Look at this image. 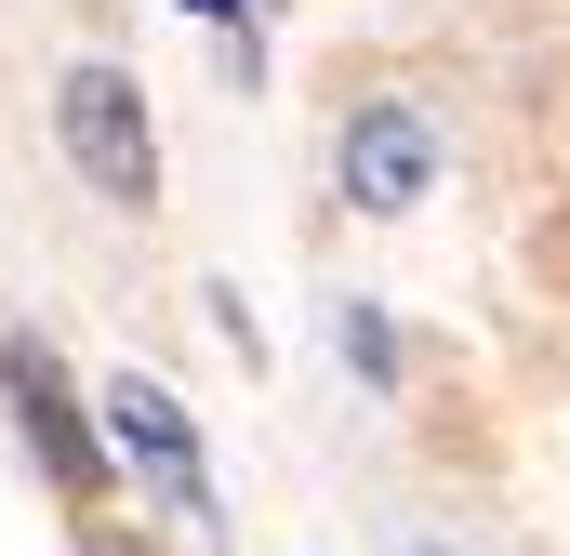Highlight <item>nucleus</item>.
<instances>
[{
	"label": "nucleus",
	"instance_id": "6",
	"mask_svg": "<svg viewBox=\"0 0 570 556\" xmlns=\"http://www.w3.org/2000/svg\"><path fill=\"white\" fill-rule=\"evenodd\" d=\"M186 13H199V27H239V0H186Z\"/></svg>",
	"mask_w": 570,
	"mask_h": 556
},
{
	"label": "nucleus",
	"instance_id": "3",
	"mask_svg": "<svg viewBox=\"0 0 570 556\" xmlns=\"http://www.w3.org/2000/svg\"><path fill=\"white\" fill-rule=\"evenodd\" d=\"M332 172H345V199H358V212H385V226H399V212L438 186L425 107H399V93H385V107H358V120H345V146H332Z\"/></svg>",
	"mask_w": 570,
	"mask_h": 556
},
{
	"label": "nucleus",
	"instance_id": "2",
	"mask_svg": "<svg viewBox=\"0 0 570 556\" xmlns=\"http://www.w3.org/2000/svg\"><path fill=\"white\" fill-rule=\"evenodd\" d=\"M0 385H13V424H27L40 477H53L67 504H94V490H107V450H94V424H80V398H67V371H53V345H40V331H13V345H0Z\"/></svg>",
	"mask_w": 570,
	"mask_h": 556
},
{
	"label": "nucleus",
	"instance_id": "1",
	"mask_svg": "<svg viewBox=\"0 0 570 556\" xmlns=\"http://www.w3.org/2000/svg\"><path fill=\"white\" fill-rule=\"evenodd\" d=\"M53 146L80 159V186L94 199H120V212H146L159 199V133H146V93H134V67H67L53 80Z\"/></svg>",
	"mask_w": 570,
	"mask_h": 556
},
{
	"label": "nucleus",
	"instance_id": "7",
	"mask_svg": "<svg viewBox=\"0 0 570 556\" xmlns=\"http://www.w3.org/2000/svg\"><path fill=\"white\" fill-rule=\"evenodd\" d=\"M412 556H451V544H412Z\"/></svg>",
	"mask_w": 570,
	"mask_h": 556
},
{
	"label": "nucleus",
	"instance_id": "4",
	"mask_svg": "<svg viewBox=\"0 0 570 556\" xmlns=\"http://www.w3.org/2000/svg\"><path fill=\"white\" fill-rule=\"evenodd\" d=\"M107 424H120V450H134V464L186 504V517H213V490H199V424H186V398H173V385L120 371V385H107Z\"/></svg>",
	"mask_w": 570,
	"mask_h": 556
},
{
	"label": "nucleus",
	"instance_id": "5",
	"mask_svg": "<svg viewBox=\"0 0 570 556\" xmlns=\"http://www.w3.org/2000/svg\"><path fill=\"white\" fill-rule=\"evenodd\" d=\"M345 358H358V371H372V385H399V331H385V318H372V305H345Z\"/></svg>",
	"mask_w": 570,
	"mask_h": 556
}]
</instances>
